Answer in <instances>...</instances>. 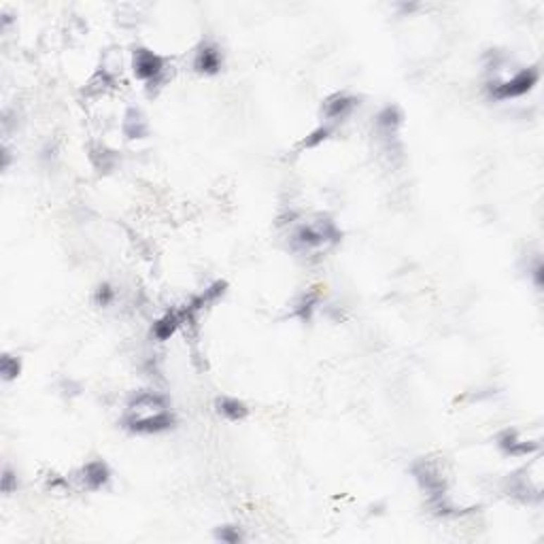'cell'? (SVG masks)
Listing matches in <instances>:
<instances>
[{"label":"cell","mask_w":544,"mask_h":544,"mask_svg":"<svg viewBox=\"0 0 544 544\" xmlns=\"http://www.w3.org/2000/svg\"><path fill=\"white\" fill-rule=\"evenodd\" d=\"M124 423L143 434H158L172 425V412L168 400L156 391H143L132 398L126 408Z\"/></svg>","instance_id":"cell-1"},{"label":"cell","mask_w":544,"mask_h":544,"mask_svg":"<svg viewBox=\"0 0 544 544\" xmlns=\"http://www.w3.org/2000/svg\"><path fill=\"white\" fill-rule=\"evenodd\" d=\"M132 66H134V75L147 83H158L166 70L164 58H160L158 53H153L149 49H137Z\"/></svg>","instance_id":"cell-2"},{"label":"cell","mask_w":544,"mask_h":544,"mask_svg":"<svg viewBox=\"0 0 544 544\" xmlns=\"http://www.w3.org/2000/svg\"><path fill=\"white\" fill-rule=\"evenodd\" d=\"M222 66V56H220V49L217 47H210V45H202L198 51H196V58H194V68L198 72H217Z\"/></svg>","instance_id":"cell-3"},{"label":"cell","mask_w":544,"mask_h":544,"mask_svg":"<svg viewBox=\"0 0 544 544\" xmlns=\"http://www.w3.org/2000/svg\"><path fill=\"white\" fill-rule=\"evenodd\" d=\"M355 106V100L345 96V94H336L334 98H330L328 102H325V120L328 122H339V120H345L351 115Z\"/></svg>","instance_id":"cell-4"},{"label":"cell","mask_w":544,"mask_h":544,"mask_svg":"<svg viewBox=\"0 0 544 544\" xmlns=\"http://www.w3.org/2000/svg\"><path fill=\"white\" fill-rule=\"evenodd\" d=\"M81 481L85 485V489H100L106 481H108V468L102 462H89L83 470H81Z\"/></svg>","instance_id":"cell-5"},{"label":"cell","mask_w":544,"mask_h":544,"mask_svg":"<svg viewBox=\"0 0 544 544\" xmlns=\"http://www.w3.org/2000/svg\"><path fill=\"white\" fill-rule=\"evenodd\" d=\"M147 130H149V126H147L145 115L139 111V108H130V111L126 113V120H124V132L130 139H143L147 134Z\"/></svg>","instance_id":"cell-6"},{"label":"cell","mask_w":544,"mask_h":544,"mask_svg":"<svg viewBox=\"0 0 544 544\" xmlns=\"http://www.w3.org/2000/svg\"><path fill=\"white\" fill-rule=\"evenodd\" d=\"M220 412H222L226 419H230V421H239V419H243V417L247 415V408H245V404L239 402L236 398H224V400L220 402Z\"/></svg>","instance_id":"cell-7"},{"label":"cell","mask_w":544,"mask_h":544,"mask_svg":"<svg viewBox=\"0 0 544 544\" xmlns=\"http://www.w3.org/2000/svg\"><path fill=\"white\" fill-rule=\"evenodd\" d=\"M0 372H3V377L9 381V379H15L20 374V360L18 358H11V355H5L3 358V364H0Z\"/></svg>","instance_id":"cell-8"}]
</instances>
